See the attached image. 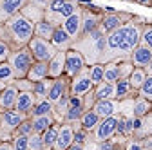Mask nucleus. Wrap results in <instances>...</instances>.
<instances>
[{
    "instance_id": "nucleus-12",
    "label": "nucleus",
    "mask_w": 152,
    "mask_h": 150,
    "mask_svg": "<svg viewBox=\"0 0 152 150\" xmlns=\"http://www.w3.org/2000/svg\"><path fill=\"white\" fill-rule=\"evenodd\" d=\"M69 94H71V78L62 76V78H58V80H53V87H51V90H49L47 100H49L53 105H56L62 98H65V96H69Z\"/></svg>"
},
{
    "instance_id": "nucleus-48",
    "label": "nucleus",
    "mask_w": 152,
    "mask_h": 150,
    "mask_svg": "<svg viewBox=\"0 0 152 150\" xmlns=\"http://www.w3.org/2000/svg\"><path fill=\"white\" fill-rule=\"evenodd\" d=\"M140 145H141V150H152V136L140 139Z\"/></svg>"
},
{
    "instance_id": "nucleus-1",
    "label": "nucleus",
    "mask_w": 152,
    "mask_h": 150,
    "mask_svg": "<svg viewBox=\"0 0 152 150\" xmlns=\"http://www.w3.org/2000/svg\"><path fill=\"white\" fill-rule=\"evenodd\" d=\"M145 24H147L145 18L134 15V18L129 24H125L114 33L107 34V47H105V52L102 56L100 63H109V62H116V60H129L130 52L140 45L141 31H143Z\"/></svg>"
},
{
    "instance_id": "nucleus-11",
    "label": "nucleus",
    "mask_w": 152,
    "mask_h": 150,
    "mask_svg": "<svg viewBox=\"0 0 152 150\" xmlns=\"http://www.w3.org/2000/svg\"><path fill=\"white\" fill-rule=\"evenodd\" d=\"M85 112V107H83V98L82 96H69V103H67V112L64 116V123H69V125H76L80 121L82 114Z\"/></svg>"
},
{
    "instance_id": "nucleus-40",
    "label": "nucleus",
    "mask_w": 152,
    "mask_h": 150,
    "mask_svg": "<svg viewBox=\"0 0 152 150\" xmlns=\"http://www.w3.org/2000/svg\"><path fill=\"white\" fill-rule=\"evenodd\" d=\"M138 96L152 103V76H150V74H147V78H145L143 85H141L140 90H138Z\"/></svg>"
},
{
    "instance_id": "nucleus-47",
    "label": "nucleus",
    "mask_w": 152,
    "mask_h": 150,
    "mask_svg": "<svg viewBox=\"0 0 152 150\" xmlns=\"http://www.w3.org/2000/svg\"><path fill=\"white\" fill-rule=\"evenodd\" d=\"M94 103H96V96H94V89H92L89 94L83 96V107H85V110H91L94 107Z\"/></svg>"
},
{
    "instance_id": "nucleus-2",
    "label": "nucleus",
    "mask_w": 152,
    "mask_h": 150,
    "mask_svg": "<svg viewBox=\"0 0 152 150\" xmlns=\"http://www.w3.org/2000/svg\"><path fill=\"white\" fill-rule=\"evenodd\" d=\"M34 36V24L29 22L20 13L11 16L9 20L0 22V40L6 42L11 51L26 47Z\"/></svg>"
},
{
    "instance_id": "nucleus-16",
    "label": "nucleus",
    "mask_w": 152,
    "mask_h": 150,
    "mask_svg": "<svg viewBox=\"0 0 152 150\" xmlns=\"http://www.w3.org/2000/svg\"><path fill=\"white\" fill-rule=\"evenodd\" d=\"M74 143V128L69 123H60L58 130V138L54 143V150H67Z\"/></svg>"
},
{
    "instance_id": "nucleus-41",
    "label": "nucleus",
    "mask_w": 152,
    "mask_h": 150,
    "mask_svg": "<svg viewBox=\"0 0 152 150\" xmlns=\"http://www.w3.org/2000/svg\"><path fill=\"white\" fill-rule=\"evenodd\" d=\"M140 45H143V47H147V49L152 51V24H145V25H143Z\"/></svg>"
},
{
    "instance_id": "nucleus-33",
    "label": "nucleus",
    "mask_w": 152,
    "mask_h": 150,
    "mask_svg": "<svg viewBox=\"0 0 152 150\" xmlns=\"http://www.w3.org/2000/svg\"><path fill=\"white\" fill-rule=\"evenodd\" d=\"M54 29H56V27H54L53 24H49L47 20H42V22L34 24V36H36V38H42V40L51 42Z\"/></svg>"
},
{
    "instance_id": "nucleus-28",
    "label": "nucleus",
    "mask_w": 152,
    "mask_h": 150,
    "mask_svg": "<svg viewBox=\"0 0 152 150\" xmlns=\"http://www.w3.org/2000/svg\"><path fill=\"white\" fill-rule=\"evenodd\" d=\"M94 96H96V101H102V100H116V87H114V83L102 82L100 85L94 87Z\"/></svg>"
},
{
    "instance_id": "nucleus-5",
    "label": "nucleus",
    "mask_w": 152,
    "mask_h": 150,
    "mask_svg": "<svg viewBox=\"0 0 152 150\" xmlns=\"http://www.w3.org/2000/svg\"><path fill=\"white\" fill-rule=\"evenodd\" d=\"M7 63L11 65L13 72H15V76L16 80H20V78H27V72L29 69L33 67L34 63V58H33V54L29 51V47H20V49H16L9 54V58H7Z\"/></svg>"
},
{
    "instance_id": "nucleus-19",
    "label": "nucleus",
    "mask_w": 152,
    "mask_h": 150,
    "mask_svg": "<svg viewBox=\"0 0 152 150\" xmlns=\"http://www.w3.org/2000/svg\"><path fill=\"white\" fill-rule=\"evenodd\" d=\"M27 2L29 0H4L0 4V22H6L11 16L18 15Z\"/></svg>"
},
{
    "instance_id": "nucleus-26",
    "label": "nucleus",
    "mask_w": 152,
    "mask_h": 150,
    "mask_svg": "<svg viewBox=\"0 0 152 150\" xmlns=\"http://www.w3.org/2000/svg\"><path fill=\"white\" fill-rule=\"evenodd\" d=\"M47 78H49V65L45 62H34L33 67L27 72V80L36 83V82H42V80H47Z\"/></svg>"
},
{
    "instance_id": "nucleus-38",
    "label": "nucleus",
    "mask_w": 152,
    "mask_h": 150,
    "mask_svg": "<svg viewBox=\"0 0 152 150\" xmlns=\"http://www.w3.org/2000/svg\"><path fill=\"white\" fill-rule=\"evenodd\" d=\"M15 80H16V76H15L11 65L7 62H2L0 63V83L2 85H11Z\"/></svg>"
},
{
    "instance_id": "nucleus-52",
    "label": "nucleus",
    "mask_w": 152,
    "mask_h": 150,
    "mask_svg": "<svg viewBox=\"0 0 152 150\" xmlns=\"http://www.w3.org/2000/svg\"><path fill=\"white\" fill-rule=\"evenodd\" d=\"M4 87H6V85H2V83H0V90H2V89H4Z\"/></svg>"
},
{
    "instance_id": "nucleus-23",
    "label": "nucleus",
    "mask_w": 152,
    "mask_h": 150,
    "mask_svg": "<svg viewBox=\"0 0 152 150\" xmlns=\"http://www.w3.org/2000/svg\"><path fill=\"white\" fill-rule=\"evenodd\" d=\"M20 15H22V16H26L27 20H29V22H33V24H38V22L45 20V9H42L40 6H36L33 0H29V2L22 7Z\"/></svg>"
},
{
    "instance_id": "nucleus-51",
    "label": "nucleus",
    "mask_w": 152,
    "mask_h": 150,
    "mask_svg": "<svg viewBox=\"0 0 152 150\" xmlns=\"http://www.w3.org/2000/svg\"><path fill=\"white\" fill-rule=\"evenodd\" d=\"M123 2H134L136 4V0H123Z\"/></svg>"
},
{
    "instance_id": "nucleus-14",
    "label": "nucleus",
    "mask_w": 152,
    "mask_h": 150,
    "mask_svg": "<svg viewBox=\"0 0 152 150\" xmlns=\"http://www.w3.org/2000/svg\"><path fill=\"white\" fill-rule=\"evenodd\" d=\"M60 27L71 36L74 42L78 40V38H80V33H82V7L76 11L74 15H71L69 18H65Z\"/></svg>"
},
{
    "instance_id": "nucleus-24",
    "label": "nucleus",
    "mask_w": 152,
    "mask_h": 150,
    "mask_svg": "<svg viewBox=\"0 0 152 150\" xmlns=\"http://www.w3.org/2000/svg\"><path fill=\"white\" fill-rule=\"evenodd\" d=\"M34 103H36V98H34L33 92H18V98H16V103H15V110L29 116V112L33 110Z\"/></svg>"
},
{
    "instance_id": "nucleus-50",
    "label": "nucleus",
    "mask_w": 152,
    "mask_h": 150,
    "mask_svg": "<svg viewBox=\"0 0 152 150\" xmlns=\"http://www.w3.org/2000/svg\"><path fill=\"white\" fill-rule=\"evenodd\" d=\"M145 71H147V74H150V76H152V63H150V65H148Z\"/></svg>"
},
{
    "instance_id": "nucleus-44",
    "label": "nucleus",
    "mask_w": 152,
    "mask_h": 150,
    "mask_svg": "<svg viewBox=\"0 0 152 150\" xmlns=\"http://www.w3.org/2000/svg\"><path fill=\"white\" fill-rule=\"evenodd\" d=\"M11 145L15 150H29V138L27 136H13Z\"/></svg>"
},
{
    "instance_id": "nucleus-10",
    "label": "nucleus",
    "mask_w": 152,
    "mask_h": 150,
    "mask_svg": "<svg viewBox=\"0 0 152 150\" xmlns=\"http://www.w3.org/2000/svg\"><path fill=\"white\" fill-rule=\"evenodd\" d=\"M94 89L92 82H91V76H89V67H85L78 76H74L71 80V94L72 96H85Z\"/></svg>"
},
{
    "instance_id": "nucleus-29",
    "label": "nucleus",
    "mask_w": 152,
    "mask_h": 150,
    "mask_svg": "<svg viewBox=\"0 0 152 150\" xmlns=\"http://www.w3.org/2000/svg\"><path fill=\"white\" fill-rule=\"evenodd\" d=\"M102 119H100V116L94 112L92 108L91 110H85L83 114H82V118H80V121H78V125L83 128V130H87V132H91L92 134V130L98 127V123H100Z\"/></svg>"
},
{
    "instance_id": "nucleus-8",
    "label": "nucleus",
    "mask_w": 152,
    "mask_h": 150,
    "mask_svg": "<svg viewBox=\"0 0 152 150\" xmlns=\"http://www.w3.org/2000/svg\"><path fill=\"white\" fill-rule=\"evenodd\" d=\"M27 47H29V51L33 54L34 62H45L47 63L53 56L56 54V49L53 47L51 42L42 40V38H36V36H33V38H31V42L27 44Z\"/></svg>"
},
{
    "instance_id": "nucleus-54",
    "label": "nucleus",
    "mask_w": 152,
    "mask_h": 150,
    "mask_svg": "<svg viewBox=\"0 0 152 150\" xmlns=\"http://www.w3.org/2000/svg\"><path fill=\"white\" fill-rule=\"evenodd\" d=\"M2 2H4V0H0V4H2Z\"/></svg>"
},
{
    "instance_id": "nucleus-4",
    "label": "nucleus",
    "mask_w": 152,
    "mask_h": 150,
    "mask_svg": "<svg viewBox=\"0 0 152 150\" xmlns=\"http://www.w3.org/2000/svg\"><path fill=\"white\" fill-rule=\"evenodd\" d=\"M78 9H80L78 0H53V4L45 11V20L49 24H53L54 27H58V25H62L65 18L74 15Z\"/></svg>"
},
{
    "instance_id": "nucleus-55",
    "label": "nucleus",
    "mask_w": 152,
    "mask_h": 150,
    "mask_svg": "<svg viewBox=\"0 0 152 150\" xmlns=\"http://www.w3.org/2000/svg\"><path fill=\"white\" fill-rule=\"evenodd\" d=\"M53 150H54V148H53Z\"/></svg>"
},
{
    "instance_id": "nucleus-25",
    "label": "nucleus",
    "mask_w": 152,
    "mask_h": 150,
    "mask_svg": "<svg viewBox=\"0 0 152 150\" xmlns=\"http://www.w3.org/2000/svg\"><path fill=\"white\" fill-rule=\"evenodd\" d=\"M114 87H116V100L118 101L134 100L138 96V90H134V87L129 83V80H118L114 83Z\"/></svg>"
},
{
    "instance_id": "nucleus-20",
    "label": "nucleus",
    "mask_w": 152,
    "mask_h": 150,
    "mask_svg": "<svg viewBox=\"0 0 152 150\" xmlns=\"http://www.w3.org/2000/svg\"><path fill=\"white\" fill-rule=\"evenodd\" d=\"M152 136V112L143 118H134V132H132V138L136 139H143Z\"/></svg>"
},
{
    "instance_id": "nucleus-30",
    "label": "nucleus",
    "mask_w": 152,
    "mask_h": 150,
    "mask_svg": "<svg viewBox=\"0 0 152 150\" xmlns=\"http://www.w3.org/2000/svg\"><path fill=\"white\" fill-rule=\"evenodd\" d=\"M54 114V105L49 101V100H40V101H36L33 110L29 112V116L27 118H40V116H51Z\"/></svg>"
},
{
    "instance_id": "nucleus-46",
    "label": "nucleus",
    "mask_w": 152,
    "mask_h": 150,
    "mask_svg": "<svg viewBox=\"0 0 152 150\" xmlns=\"http://www.w3.org/2000/svg\"><path fill=\"white\" fill-rule=\"evenodd\" d=\"M11 52H13L11 47H9L6 42L0 40V63H2V62H7V58H9V54H11Z\"/></svg>"
},
{
    "instance_id": "nucleus-17",
    "label": "nucleus",
    "mask_w": 152,
    "mask_h": 150,
    "mask_svg": "<svg viewBox=\"0 0 152 150\" xmlns=\"http://www.w3.org/2000/svg\"><path fill=\"white\" fill-rule=\"evenodd\" d=\"M49 65V78L51 80H58L65 76V51H56V54L47 62Z\"/></svg>"
},
{
    "instance_id": "nucleus-6",
    "label": "nucleus",
    "mask_w": 152,
    "mask_h": 150,
    "mask_svg": "<svg viewBox=\"0 0 152 150\" xmlns=\"http://www.w3.org/2000/svg\"><path fill=\"white\" fill-rule=\"evenodd\" d=\"M134 15L132 13H127V11H116L114 7H103V16H102V24H100V29L105 33V34H110L116 29H120L121 25L129 24Z\"/></svg>"
},
{
    "instance_id": "nucleus-37",
    "label": "nucleus",
    "mask_w": 152,
    "mask_h": 150,
    "mask_svg": "<svg viewBox=\"0 0 152 150\" xmlns=\"http://www.w3.org/2000/svg\"><path fill=\"white\" fill-rule=\"evenodd\" d=\"M58 130H60V123H54L51 128H47L45 132L42 134V139H44V143H45V146H47L49 150H53V148H54L56 138H58Z\"/></svg>"
},
{
    "instance_id": "nucleus-7",
    "label": "nucleus",
    "mask_w": 152,
    "mask_h": 150,
    "mask_svg": "<svg viewBox=\"0 0 152 150\" xmlns=\"http://www.w3.org/2000/svg\"><path fill=\"white\" fill-rule=\"evenodd\" d=\"M118 134V116H112V118H105L98 123V127L92 130L91 134V141L96 145V143H102V141H107L110 139L112 136Z\"/></svg>"
},
{
    "instance_id": "nucleus-39",
    "label": "nucleus",
    "mask_w": 152,
    "mask_h": 150,
    "mask_svg": "<svg viewBox=\"0 0 152 150\" xmlns=\"http://www.w3.org/2000/svg\"><path fill=\"white\" fill-rule=\"evenodd\" d=\"M89 67V76H91V82L92 85L96 87L103 82V63H92V65H87Z\"/></svg>"
},
{
    "instance_id": "nucleus-34",
    "label": "nucleus",
    "mask_w": 152,
    "mask_h": 150,
    "mask_svg": "<svg viewBox=\"0 0 152 150\" xmlns=\"http://www.w3.org/2000/svg\"><path fill=\"white\" fill-rule=\"evenodd\" d=\"M51 87H53V80H51V78L42 80V82H36V83L33 85V94H34L36 101H40V100H47Z\"/></svg>"
},
{
    "instance_id": "nucleus-35",
    "label": "nucleus",
    "mask_w": 152,
    "mask_h": 150,
    "mask_svg": "<svg viewBox=\"0 0 152 150\" xmlns=\"http://www.w3.org/2000/svg\"><path fill=\"white\" fill-rule=\"evenodd\" d=\"M118 80H120L118 62H109V63H103V82H107V83H116Z\"/></svg>"
},
{
    "instance_id": "nucleus-21",
    "label": "nucleus",
    "mask_w": 152,
    "mask_h": 150,
    "mask_svg": "<svg viewBox=\"0 0 152 150\" xmlns=\"http://www.w3.org/2000/svg\"><path fill=\"white\" fill-rule=\"evenodd\" d=\"M16 98H18V89L13 83L6 85L0 90V108H2V112L4 110H13L15 103H16Z\"/></svg>"
},
{
    "instance_id": "nucleus-9",
    "label": "nucleus",
    "mask_w": 152,
    "mask_h": 150,
    "mask_svg": "<svg viewBox=\"0 0 152 150\" xmlns=\"http://www.w3.org/2000/svg\"><path fill=\"white\" fill-rule=\"evenodd\" d=\"M87 67V62H85V58L76 51V49H69V51H65V76L67 78H74V76H78V74L83 71Z\"/></svg>"
},
{
    "instance_id": "nucleus-3",
    "label": "nucleus",
    "mask_w": 152,
    "mask_h": 150,
    "mask_svg": "<svg viewBox=\"0 0 152 150\" xmlns=\"http://www.w3.org/2000/svg\"><path fill=\"white\" fill-rule=\"evenodd\" d=\"M107 47V34L98 27L96 31H92L87 36H82L72 44V49H76L87 62V65L92 63H100L102 62V56L105 52Z\"/></svg>"
},
{
    "instance_id": "nucleus-42",
    "label": "nucleus",
    "mask_w": 152,
    "mask_h": 150,
    "mask_svg": "<svg viewBox=\"0 0 152 150\" xmlns=\"http://www.w3.org/2000/svg\"><path fill=\"white\" fill-rule=\"evenodd\" d=\"M33 134H34V130H33V121L27 118L20 127L15 130V134H13V136H27V138H29V136H33Z\"/></svg>"
},
{
    "instance_id": "nucleus-32",
    "label": "nucleus",
    "mask_w": 152,
    "mask_h": 150,
    "mask_svg": "<svg viewBox=\"0 0 152 150\" xmlns=\"http://www.w3.org/2000/svg\"><path fill=\"white\" fill-rule=\"evenodd\" d=\"M31 119V118H29ZM33 121V130H34V134H44L47 128H51L54 123H56V119H54V116L51 114V116H40V118H33L31 119Z\"/></svg>"
},
{
    "instance_id": "nucleus-15",
    "label": "nucleus",
    "mask_w": 152,
    "mask_h": 150,
    "mask_svg": "<svg viewBox=\"0 0 152 150\" xmlns=\"http://www.w3.org/2000/svg\"><path fill=\"white\" fill-rule=\"evenodd\" d=\"M92 110L100 116V119L118 116V114H120V101H118V100H102V101H96V103H94Z\"/></svg>"
},
{
    "instance_id": "nucleus-49",
    "label": "nucleus",
    "mask_w": 152,
    "mask_h": 150,
    "mask_svg": "<svg viewBox=\"0 0 152 150\" xmlns=\"http://www.w3.org/2000/svg\"><path fill=\"white\" fill-rule=\"evenodd\" d=\"M0 150H15L11 141H4V143H0Z\"/></svg>"
},
{
    "instance_id": "nucleus-45",
    "label": "nucleus",
    "mask_w": 152,
    "mask_h": 150,
    "mask_svg": "<svg viewBox=\"0 0 152 150\" xmlns=\"http://www.w3.org/2000/svg\"><path fill=\"white\" fill-rule=\"evenodd\" d=\"M13 85L18 89V92H33V82H29L27 78H20V80H15Z\"/></svg>"
},
{
    "instance_id": "nucleus-22",
    "label": "nucleus",
    "mask_w": 152,
    "mask_h": 150,
    "mask_svg": "<svg viewBox=\"0 0 152 150\" xmlns=\"http://www.w3.org/2000/svg\"><path fill=\"white\" fill-rule=\"evenodd\" d=\"M51 44H53V47L56 49V51H69L71 47H72V44H74V40L71 38V36L58 25L54 29V33H53V38H51Z\"/></svg>"
},
{
    "instance_id": "nucleus-13",
    "label": "nucleus",
    "mask_w": 152,
    "mask_h": 150,
    "mask_svg": "<svg viewBox=\"0 0 152 150\" xmlns=\"http://www.w3.org/2000/svg\"><path fill=\"white\" fill-rule=\"evenodd\" d=\"M27 119L26 114H22V112H18V110H4L2 112V116H0V128H4L7 130V132L15 134V130L20 127L24 121Z\"/></svg>"
},
{
    "instance_id": "nucleus-43",
    "label": "nucleus",
    "mask_w": 152,
    "mask_h": 150,
    "mask_svg": "<svg viewBox=\"0 0 152 150\" xmlns=\"http://www.w3.org/2000/svg\"><path fill=\"white\" fill-rule=\"evenodd\" d=\"M29 150H49V148L45 146L40 134H33L29 136Z\"/></svg>"
},
{
    "instance_id": "nucleus-18",
    "label": "nucleus",
    "mask_w": 152,
    "mask_h": 150,
    "mask_svg": "<svg viewBox=\"0 0 152 150\" xmlns=\"http://www.w3.org/2000/svg\"><path fill=\"white\" fill-rule=\"evenodd\" d=\"M129 62L134 65V67L147 69V67L152 63V51H150V49H147V47H143V45H138L134 51L130 52Z\"/></svg>"
},
{
    "instance_id": "nucleus-27",
    "label": "nucleus",
    "mask_w": 152,
    "mask_h": 150,
    "mask_svg": "<svg viewBox=\"0 0 152 150\" xmlns=\"http://www.w3.org/2000/svg\"><path fill=\"white\" fill-rule=\"evenodd\" d=\"M125 145H127V138L116 134V136H112L107 141L96 143L94 145V150H125Z\"/></svg>"
},
{
    "instance_id": "nucleus-31",
    "label": "nucleus",
    "mask_w": 152,
    "mask_h": 150,
    "mask_svg": "<svg viewBox=\"0 0 152 150\" xmlns=\"http://www.w3.org/2000/svg\"><path fill=\"white\" fill-rule=\"evenodd\" d=\"M150 112H152V103L150 101H147L140 96H136L132 100V116L134 118H143V116L150 114Z\"/></svg>"
},
{
    "instance_id": "nucleus-36",
    "label": "nucleus",
    "mask_w": 152,
    "mask_h": 150,
    "mask_svg": "<svg viewBox=\"0 0 152 150\" xmlns=\"http://www.w3.org/2000/svg\"><path fill=\"white\" fill-rule=\"evenodd\" d=\"M145 78H147V71L141 69V67H134V71H132L130 76H129V83L134 87V90H140V87L143 85Z\"/></svg>"
},
{
    "instance_id": "nucleus-53",
    "label": "nucleus",
    "mask_w": 152,
    "mask_h": 150,
    "mask_svg": "<svg viewBox=\"0 0 152 150\" xmlns=\"http://www.w3.org/2000/svg\"><path fill=\"white\" fill-rule=\"evenodd\" d=\"M0 116H2V108H0Z\"/></svg>"
}]
</instances>
